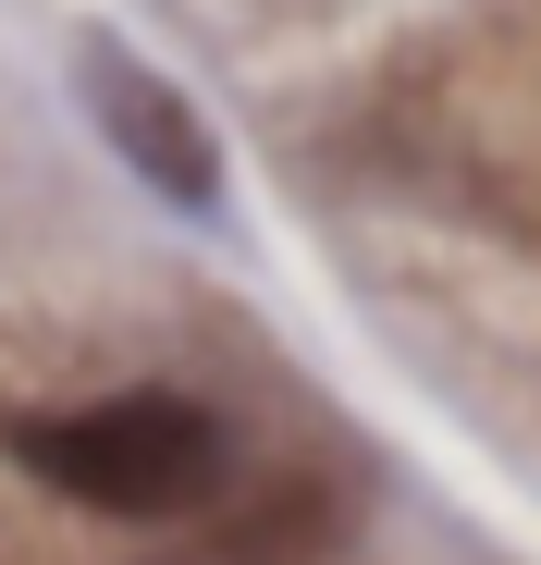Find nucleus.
Listing matches in <instances>:
<instances>
[{"mask_svg":"<svg viewBox=\"0 0 541 565\" xmlns=\"http://www.w3.org/2000/svg\"><path fill=\"white\" fill-rule=\"evenodd\" d=\"M0 455L38 492L86 504V516H198L234 480V430L198 394H99V406H13Z\"/></svg>","mask_w":541,"mask_h":565,"instance_id":"f257e3e1","label":"nucleus"},{"mask_svg":"<svg viewBox=\"0 0 541 565\" xmlns=\"http://www.w3.org/2000/svg\"><path fill=\"white\" fill-rule=\"evenodd\" d=\"M74 86H86V124L124 148V172L148 184V198L198 210V222L222 210V148H210L198 99H185V86H172L160 62H136L112 25H86V38H74Z\"/></svg>","mask_w":541,"mask_h":565,"instance_id":"f03ea898","label":"nucleus"}]
</instances>
